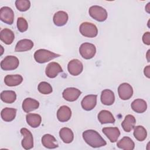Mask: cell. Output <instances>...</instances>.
I'll list each match as a JSON object with an SVG mask.
<instances>
[{
  "label": "cell",
  "instance_id": "1",
  "mask_svg": "<svg viewBox=\"0 0 150 150\" xmlns=\"http://www.w3.org/2000/svg\"><path fill=\"white\" fill-rule=\"evenodd\" d=\"M83 138L84 141L93 148H99L105 146L106 141L100 134L95 130L88 129L83 132Z\"/></svg>",
  "mask_w": 150,
  "mask_h": 150
},
{
  "label": "cell",
  "instance_id": "2",
  "mask_svg": "<svg viewBox=\"0 0 150 150\" xmlns=\"http://www.w3.org/2000/svg\"><path fill=\"white\" fill-rule=\"evenodd\" d=\"M60 56V55L59 54L53 53L44 49L37 50L34 53L35 60L39 63H46L51 60L59 57Z\"/></svg>",
  "mask_w": 150,
  "mask_h": 150
},
{
  "label": "cell",
  "instance_id": "3",
  "mask_svg": "<svg viewBox=\"0 0 150 150\" xmlns=\"http://www.w3.org/2000/svg\"><path fill=\"white\" fill-rule=\"evenodd\" d=\"M91 17L98 22H104L107 18V11L98 5L91 6L88 10Z\"/></svg>",
  "mask_w": 150,
  "mask_h": 150
},
{
  "label": "cell",
  "instance_id": "4",
  "mask_svg": "<svg viewBox=\"0 0 150 150\" xmlns=\"http://www.w3.org/2000/svg\"><path fill=\"white\" fill-rule=\"evenodd\" d=\"M80 33L87 38H94L98 34V29L97 26L90 22H83L79 28Z\"/></svg>",
  "mask_w": 150,
  "mask_h": 150
},
{
  "label": "cell",
  "instance_id": "5",
  "mask_svg": "<svg viewBox=\"0 0 150 150\" xmlns=\"http://www.w3.org/2000/svg\"><path fill=\"white\" fill-rule=\"evenodd\" d=\"M79 53L84 59H90L95 56L96 47L92 43L88 42L83 43L80 46Z\"/></svg>",
  "mask_w": 150,
  "mask_h": 150
},
{
  "label": "cell",
  "instance_id": "6",
  "mask_svg": "<svg viewBox=\"0 0 150 150\" xmlns=\"http://www.w3.org/2000/svg\"><path fill=\"white\" fill-rule=\"evenodd\" d=\"M19 64V59L14 56H7L1 62V67L4 70L16 69Z\"/></svg>",
  "mask_w": 150,
  "mask_h": 150
},
{
  "label": "cell",
  "instance_id": "7",
  "mask_svg": "<svg viewBox=\"0 0 150 150\" xmlns=\"http://www.w3.org/2000/svg\"><path fill=\"white\" fill-rule=\"evenodd\" d=\"M21 133L23 138L22 141V146L25 149H30L33 147V138L30 131L27 128H22L21 129Z\"/></svg>",
  "mask_w": 150,
  "mask_h": 150
},
{
  "label": "cell",
  "instance_id": "8",
  "mask_svg": "<svg viewBox=\"0 0 150 150\" xmlns=\"http://www.w3.org/2000/svg\"><path fill=\"white\" fill-rule=\"evenodd\" d=\"M118 93L121 99L123 100H129L133 95V88L128 83H124L119 86Z\"/></svg>",
  "mask_w": 150,
  "mask_h": 150
},
{
  "label": "cell",
  "instance_id": "9",
  "mask_svg": "<svg viewBox=\"0 0 150 150\" xmlns=\"http://www.w3.org/2000/svg\"><path fill=\"white\" fill-rule=\"evenodd\" d=\"M0 19L6 24L12 25L14 20L13 10L8 6L2 7L0 9Z\"/></svg>",
  "mask_w": 150,
  "mask_h": 150
},
{
  "label": "cell",
  "instance_id": "10",
  "mask_svg": "<svg viewBox=\"0 0 150 150\" xmlns=\"http://www.w3.org/2000/svg\"><path fill=\"white\" fill-rule=\"evenodd\" d=\"M67 70L71 75L74 76H78L83 71V63L78 59H73L69 62Z\"/></svg>",
  "mask_w": 150,
  "mask_h": 150
},
{
  "label": "cell",
  "instance_id": "11",
  "mask_svg": "<svg viewBox=\"0 0 150 150\" xmlns=\"http://www.w3.org/2000/svg\"><path fill=\"white\" fill-rule=\"evenodd\" d=\"M81 92L80 90L74 87H69L64 90L62 93L63 97L68 101H74L80 96Z\"/></svg>",
  "mask_w": 150,
  "mask_h": 150
},
{
  "label": "cell",
  "instance_id": "12",
  "mask_svg": "<svg viewBox=\"0 0 150 150\" xmlns=\"http://www.w3.org/2000/svg\"><path fill=\"white\" fill-rule=\"evenodd\" d=\"M97 95L89 94L85 96L81 103L82 108L86 111L93 110L97 104Z\"/></svg>",
  "mask_w": 150,
  "mask_h": 150
},
{
  "label": "cell",
  "instance_id": "13",
  "mask_svg": "<svg viewBox=\"0 0 150 150\" xmlns=\"http://www.w3.org/2000/svg\"><path fill=\"white\" fill-rule=\"evenodd\" d=\"M62 71L63 69L61 66L58 63L53 62L47 65L45 73L48 77L53 79L56 77L59 73Z\"/></svg>",
  "mask_w": 150,
  "mask_h": 150
},
{
  "label": "cell",
  "instance_id": "14",
  "mask_svg": "<svg viewBox=\"0 0 150 150\" xmlns=\"http://www.w3.org/2000/svg\"><path fill=\"white\" fill-rule=\"evenodd\" d=\"M71 116V109L67 105H62L57 110V118L60 122H64L69 121L70 119Z\"/></svg>",
  "mask_w": 150,
  "mask_h": 150
},
{
  "label": "cell",
  "instance_id": "15",
  "mask_svg": "<svg viewBox=\"0 0 150 150\" xmlns=\"http://www.w3.org/2000/svg\"><path fill=\"white\" fill-rule=\"evenodd\" d=\"M102 131L111 142H116L120 135V129L117 127H104Z\"/></svg>",
  "mask_w": 150,
  "mask_h": 150
},
{
  "label": "cell",
  "instance_id": "16",
  "mask_svg": "<svg viewBox=\"0 0 150 150\" xmlns=\"http://www.w3.org/2000/svg\"><path fill=\"white\" fill-rule=\"evenodd\" d=\"M22 109L25 112L32 111L39 107V103L37 100L32 98H25L22 103Z\"/></svg>",
  "mask_w": 150,
  "mask_h": 150
},
{
  "label": "cell",
  "instance_id": "17",
  "mask_svg": "<svg viewBox=\"0 0 150 150\" xmlns=\"http://www.w3.org/2000/svg\"><path fill=\"white\" fill-rule=\"evenodd\" d=\"M69 19L68 14L63 11L56 12L53 16V22L57 26H62L66 24Z\"/></svg>",
  "mask_w": 150,
  "mask_h": 150
},
{
  "label": "cell",
  "instance_id": "18",
  "mask_svg": "<svg viewBox=\"0 0 150 150\" xmlns=\"http://www.w3.org/2000/svg\"><path fill=\"white\" fill-rule=\"evenodd\" d=\"M115 101V96L112 91L109 89H105L101 94V101L106 105H112Z\"/></svg>",
  "mask_w": 150,
  "mask_h": 150
},
{
  "label": "cell",
  "instance_id": "19",
  "mask_svg": "<svg viewBox=\"0 0 150 150\" xmlns=\"http://www.w3.org/2000/svg\"><path fill=\"white\" fill-rule=\"evenodd\" d=\"M34 44L33 42L30 40L27 39H24L18 42L15 46V50L17 52H25L32 49Z\"/></svg>",
  "mask_w": 150,
  "mask_h": 150
},
{
  "label": "cell",
  "instance_id": "20",
  "mask_svg": "<svg viewBox=\"0 0 150 150\" xmlns=\"http://www.w3.org/2000/svg\"><path fill=\"white\" fill-rule=\"evenodd\" d=\"M42 145L46 148L54 149L58 147L56 139L52 135L47 134L44 135L42 138Z\"/></svg>",
  "mask_w": 150,
  "mask_h": 150
},
{
  "label": "cell",
  "instance_id": "21",
  "mask_svg": "<svg viewBox=\"0 0 150 150\" xmlns=\"http://www.w3.org/2000/svg\"><path fill=\"white\" fill-rule=\"evenodd\" d=\"M136 122L135 118L131 114H128L125 116V119L121 123L123 129L127 132L131 131L135 127Z\"/></svg>",
  "mask_w": 150,
  "mask_h": 150
},
{
  "label": "cell",
  "instance_id": "22",
  "mask_svg": "<svg viewBox=\"0 0 150 150\" xmlns=\"http://www.w3.org/2000/svg\"><path fill=\"white\" fill-rule=\"evenodd\" d=\"M23 81V77L20 74L6 75L4 78L5 84L10 87L19 85Z\"/></svg>",
  "mask_w": 150,
  "mask_h": 150
},
{
  "label": "cell",
  "instance_id": "23",
  "mask_svg": "<svg viewBox=\"0 0 150 150\" xmlns=\"http://www.w3.org/2000/svg\"><path fill=\"white\" fill-rule=\"evenodd\" d=\"M98 120L99 122L102 124L107 123H114L115 121L112 113L110 111L105 110H101L98 113Z\"/></svg>",
  "mask_w": 150,
  "mask_h": 150
},
{
  "label": "cell",
  "instance_id": "24",
  "mask_svg": "<svg viewBox=\"0 0 150 150\" xmlns=\"http://www.w3.org/2000/svg\"><path fill=\"white\" fill-rule=\"evenodd\" d=\"M0 39L6 45H11L15 39V35L11 29L5 28L1 31Z\"/></svg>",
  "mask_w": 150,
  "mask_h": 150
},
{
  "label": "cell",
  "instance_id": "25",
  "mask_svg": "<svg viewBox=\"0 0 150 150\" xmlns=\"http://www.w3.org/2000/svg\"><path fill=\"white\" fill-rule=\"evenodd\" d=\"M117 146L124 150H132L135 148V144L129 137H124L117 143Z\"/></svg>",
  "mask_w": 150,
  "mask_h": 150
},
{
  "label": "cell",
  "instance_id": "26",
  "mask_svg": "<svg viewBox=\"0 0 150 150\" xmlns=\"http://www.w3.org/2000/svg\"><path fill=\"white\" fill-rule=\"evenodd\" d=\"M59 135L61 139L66 144L71 142L74 139V134L72 130L67 127H63L60 129Z\"/></svg>",
  "mask_w": 150,
  "mask_h": 150
},
{
  "label": "cell",
  "instance_id": "27",
  "mask_svg": "<svg viewBox=\"0 0 150 150\" xmlns=\"http://www.w3.org/2000/svg\"><path fill=\"white\" fill-rule=\"evenodd\" d=\"M26 122L32 128L38 127L42 121L41 116L38 114L29 113L26 116Z\"/></svg>",
  "mask_w": 150,
  "mask_h": 150
},
{
  "label": "cell",
  "instance_id": "28",
  "mask_svg": "<svg viewBox=\"0 0 150 150\" xmlns=\"http://www.w3.org/2000/svg\"><path fill=\"white\" fill-rule=\"evenodd\" d=\"M16 114V110L13 108H5L2 110L1 116L2 119L6 122H11L13 121Z\"/></svg>",
  "mask_w": 150,
  "mask_h": 150
},
{
  "label": "cell",
  "instance_id": "29",
  "mask_svg": "<svg viewBox=\"0 0 150 150\" xmlns=\"http://www.w3.org/2000/svg\"><path fill=\"white\" fill-rule=\"evenodd\" d=\"M131 108L137 113H143L147 109V104L145 100L138 98L132 101L131 103Z\"/></svg>",
  "mask_w": 150,
  "mask_h": 150
},
{
  "label": "cell",
  "instance_id": "30",
  "mask_svg": "<svg viewBox=\"0 0 150 150\" xmlns=\"http://www.w3.org/2000/svg\"><path fill=\"white\" fill-rule=\"evenodd\" d=\"M1 98L5 103H13L16 99V94L12 90H5L1 93Z\"/></svg>",
  "mask_w": 150,
  "mask_h": 150
},
{
  "label": "cell",
  "instance_id": "31",
  "mask_svg": "<svg viewBox=\"0 0 150 150\" xmlns=\"http://www.w3.org/2000/svg\"><path fill=\"white\" fill-rule=\"evenodd\" d=\"M133 134L135 139L139 141H144L147 137V132L146 129L141 125H138L134 127Z\"/></svg>",
  "mask_w": 150,
  "mask_h": 150
},
{
  "label": "cell",
  "instance_id": "32",
  "mask_svg": "<svg viewBox=\"0 0 150 150\" xmlns=\"http://www.w3.org/2000/svg\"><path fill=\"white\" fill-rule=\"evenodd\" d=\"M38 91L43 94H49L53 91L51 85L46 81L40 82L38 86Z\"/></svg>",
  "mask_w": 150,
  "mask_h": 150
},
{
  "label": "cell",
  "instance_id": "33",
  "mask_svg": "<svg viewBox=\"0 0 150 150\" xmlns=\"http://www.w3.org/2000/svg\"><path fill=\"white\" fill-rule=\"evenodd\" d=\"M15 6L19 11L25 12L30 8V2L28 0H16Z\"/></svg>",
  "mask_w": 150,
  "mask_h": 150
},
{
  "label": "cell",
  "instance_id": "34",
  "mask_svg": "<svg viewBox=\"0 0 150 150\" xmlns=\"http://www.w3.org/2000/svg\"><path fill=\"white\" fill-rule=\"evenodd\" d=\"M17 28L19 32H24L28 28V23L26 20L22 17H19L17 19Z\"/></svg>",
  "mask_w": 150,
  "mask_h": 150
},
{
  "label": "cell",
  "instance_id": "35",
  "mask_svg": "<svg viewBox=\"0 0 150 150\" xmlns=\"http://www.w3.org/2000/svg\"><path fill=\"white\" fill-rule=\"evenodd\" d=\"M142 41L144 44L146 45H150V32H145L142 36Z\"/></svg>",
  "mask_w": 150,
  "mask_h": 150
},
{
  "label": "cell",
  "instance_id": "36",
  "mask_svg": "<svg viewBox=\"0 0 150 150\" xmlns=\"http://www.w3.org/2000/svg\"><path fill=\"white\" fill-rule=\"evenodd\" d=\"M144 73L145 76L148 77L149 78L150 77V66H147L144 68Z\"/></svg>",
  "mask_w": 150,
  "mask_h": 150
},
{
  "label": "cell",
  "instance_id": "37",
  "mask_svg": "<svg viewBox=\"0 0 150 150\" xmlns=\"http://www.w3.org/2000/svg\"><path fill=\"white\" fill-rule=\"evenodd\" d=\"M149 5H150V2H149L146 6H145V10L146 11V12L148 13H149V9H150V7H149Z\"/></svg>",
  "mask_w": 150,
  "mask_h": 150
},
{
  "label": "cell",
  "instance_id": "38",
  "mask_svg": "<svg viewBox=\"0 0 150 150\" xmlns=\"http://www.w3.org/2000/svg\"><path fill=\"white\" fill-rule=\"evenodd\" d=\"M149 50H148V52H147V53H146V59H147V60H148V62H149Z\"/></svg>",
  "mask_w": 150,
  "mask_h": 150
}]
</instances>
